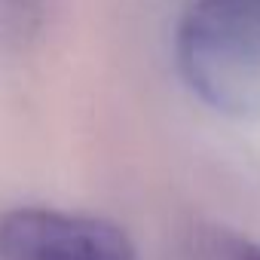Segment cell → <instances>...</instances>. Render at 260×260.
I'll return each instance as SVG.
<instances>
[{"instance_id":"obj_1","label":"cell","mask_w":260,"mask_h":260,"mask_svg":"<svg viewBox=\"0 0 260 260\" xmlns=\"http://www.w3.org/2000/svg\"><path fill=\"white\" fill-rule=\"evenodd\" d=\"M175 55L187 86L214 110H260V0H193Z\"/></svg>"},{"instance_id":"obj_2","label":"cell","mask_w":260,"mask_h":260,"mask_svg":"<svg viewBox=\"0 0 260 260\" xmlns=\"http://www.w3.org/2000/svg\"><path fill=\"white\" fill-rule=\"evenodd\" d=\"M0 260H138V251L107 217L28 205L0 214Z\"/></svg>"},{"instance_id":"obj_3","label":"cell","mask_w":260,"mask_h":260,"mask_svg":"<svg viewBox=\"0 0 260 260\" xmlns=\"http://www.w3.org/2000/svg\"><path fill=\"white\" fill-rule=\"evenodd\" d=\"M46 0H0V46L25 49L43 22Z\"/></svg>"},{"instance_id":"obj_4","label":"cell","mask_w":260,"mask_h":260,"mask_svg":"<svg viewBox=\"0 0 260 260\" xmlns=\"http://www.w3.org/2000/svg\"><path fill=\"white\" fill-rule=\"evenodd\" d=\"M190 254L193 260H260V245L230 230L205 226V230H196L190 242Z\"/></svg>"}]
</instances>
